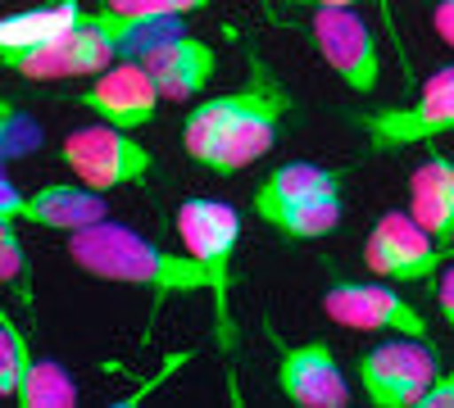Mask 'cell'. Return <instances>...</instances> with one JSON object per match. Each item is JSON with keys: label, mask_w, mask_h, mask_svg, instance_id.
Wrapping results in <instances>:
<instances>
[{"label": "cell", "mask_w": 454, "mask_h": 408, "mask_svg": "<svg viewBox=\"0 0 454 408\" xmlns=\"http://www.w3.org/2000/svg\"><path fill=\"white\" fill-rule=\"evenodd\" d=\"M286 114H291V91L250 50L246 87L227 91V96H209V100L192 104V114L182 119V150L192 164H200L218 177H232L273 150Z\"/></svg>", "instance_id": "1"}, {"label": "cell", "mask_w": 454, "mask_h": 408, "mask_svg": "<svg viewBox=\"0 0 454 408\" xmlns=\"http://www.w3.org/2000/svg\"><path fill=\"white\" fill-rule=\"evenodd\" d=\"M68 258L96 281H123V286H145L160 300H186V295H209V277L200 258L186 250L173 254L123 222H96L87 232L68 236Z\"/></svg>", "instance_id": "2"}, {"label": "cell", "mask_w": 454, "mask_h": 408, "mask_svg": "<svg viewBox=\"0 0 454 408\" xmlns=\"http://www.w3.org/2000/svg\"><path fill=\"white\" fill-rule=\"evenodd\" d=\"M177 236L200 258L209 277V304H214V341L223 354L237 350V322H232V268L241 245V213L223 200H182L177 209Z\"/></svg>", "instance_id": "3"}, {"label": "cell", "mask_w": 454, "mask_h": 408, "mask_svg": "<svg viewBox=\"0 0 454 408\" xmlns=\"http://www.w3.org/2000/svg\"><path fill=\"white\" fill-rule=\"evenodd\" d=\"M10 73L32 82H59V78H100L109 64H119V32H114V14L82 10V19L73 23L64 36L46 46H27V50H5L0 55Z\"/></svg>", "instance_id": "4"}, {"label": "cell", "mask_w": 454, "mask_h": 408, "mask_svg": "<svg viewBox=\"0 0 454 408\" xmlns=\"http://www.w3.org/2000/svg\"><path fill=\"white\" fill-rule=\"evenodd\" d=\"M355 127L368 136V150L377 155H400L436 136H450L454 132V64L436 68L413 100L355 114Z\"/></svg>", "instance_id": "5"}, {"label": "cell", "mask_w": 454, "mask_h": 408, "mask_svg": "<svg viewBox=\"0 0 454 408\" xmlns=\"http://www.w3.org/2000/svg\"><path fill=\"white\" fill-rule=\"evenodd\" d=\"M59 164L91 191H119V187H141L155 168V155L114 123H91L59 141Z\"/></svg>", "instance_id": "6"}, {"label": "cell", "mask_w": 454, "mask_h": 408, "mask_svg": "<svg viewBox=\"0 0 454 408\" xmlns=\"http://www.w3.org/2000/svg\"><path fill=\"white\" fill-rule=\"evenodd\" d=\"M450 250L423 227L409 209H387L372 222V232L364 241V264L372 277L387 281H436V273L445 268Z\"/></svg>", "instance_id": "7"}, {"label": "cell", "mask_w": 454, "mask_h": 408, "mask_svg": "<svg viewBox=\"0 0 454 408\" xmlns=\"http://www.w3.org/2000/svg\"><path fill=\"white\" fill-rule=\"evenodd\" d=\"M441 377V358L427 341L395 336L359 354V386L377 408H419L423 390Z\"/></svg>", "instance_id": "8"}, {"label": "cell", "mask_w": 454, "mask_h": 408, "mask_svg": "<svg viewBox=\"0 0 454 408\" xmlns=\"http://www.w3.org/2000/svg\"><path fill=\"white\" fill-rule=\"evenodd\" d=\"M323 313L336 327L350 331H377V336H413L427 341V318L419 313V304H409L395 290V281L377 277V281H332L323 295Z\"/></svg>", "instance_id": "9"}, {"label": "cell", "mask_w": 454, "mask_h": 408, "mask_svg": "<svg viewBox=\"0 0 454 408\" xmlns=\"http://www.w3.org/2000/svg\"><path fill=\"white\" fill-rule=\"evenodd\" d=\"M309 32H314L318 55L332 64V73L350 91L368 96L377 87V78H382V50H377V36L355 5L350 10H314Z\"/></svg>", "instance_id": "10"}, {"label": "cell", "mask_w": 454, "mask_h": 408, "mask_svg": "<svg viewBox=\"0 0 454 408\" xmlns=\"http://www.w3.org/2000/svg\"><path fill=\"white\" fill-rule=\"evenodd\" d=\"M0 218H19V222H36L46 232H87L96 222L109 218V204H105V191H91V187H36L27 196H19V187L10 177H0Z\"/></svg>", "instance_id": "11"}, {"label": "cell", "mask_w": 454, "mask_h": 408, "mask_svg": "<svg viewBox=\"0 0 454 408\" xmlns=\"http://www.w3.org/2000/svg\"><path fill=\"white\" fill-rule=\"evenodd\" d=\"M278 341V331H269ZM278 390L300 404V408H346L350 404V381L336 363V350L327 341H305V345H286L278 341Z\"/></svg>", "instance_id": "12"}, {"label": "cell", "mask_w": 454, "mask_h": 408, "mask_svg": "<svg viewBox=\"0 0 454 408\" xmlns=\"http://www.w3.org/2000/svg\"><path fill=\"white\" fill-rule=\"evenodd\" d=\"M160 100H164V96H160L155 78L145 73L141 59L109 64L87 91H78V104H82V109H91L100 123L128 127V132H141L145 123H155Z\"/></svg>", "instance_id": "13"}, {"label": "cell", "mask_w": 454, "mask_h": 408, "mask_svg": "<svg viewBox=\"0 0 454 408\" xmlns=\"http://www.w3.org/2000/svg\"><path fill=\"white\" fill-rule=\"evenodd\" d=\"M145 73L155 78L160 96L164 100H196L214 78H218V50L209 42H200V36L192 32H182L173 36V42H164L160 50H150L145 59Z\"/></svg>", "instance_id": "14"}, {"label": "cell", "mask_w": 454, "mask_h": 408, "mask_svg": "<svg viewBox=\"0 0 454 408\" xmlns=\"http://www.w3.org/2000/svg\"><path fill=\"white\" fill-rule=\"evenodd\" d=\"M409 213L445 245L454 236V159L427 155L409 173Z\"/></svg>", "instance_id": "15"}, {"label": "cell", "mask_w": 454, "mask_h": 408, "mask_svg": "<svg viewBox=\"0 0 454 408\" xmlns=\"http://www.w3.org/2000/svg\"><path fill=\"white\" fill-rule=\"evenodd\" d=\"M318 191H346V173L323 168V164H305V159H295V164L273 168L269 177L259 181L254 196H250V209H254V218L263 222L269 213L286 209L291 200H305V196H318Z\"/></svg>", "instance_id": "16"}, {"label": "cell", "mask_w": 454, "mask_h": 408, "mask_svg": "<svg viewBox=\"0 0 454 408\" xmlns=\"http://www.w3.org/2000/svg\"><path fill=\"white\" fill-rule=\"evenodd\" d=\"M340 209H346V191H318L305 200H291L286 209L269 213L263 222L286 241H323L340 227Z\"/></svg>", "instance_id": "17"}, {"label": "cell", "mask_w": 454, "mask_h": 408, "mask_svg": "<svg viewBox=\"0 0 454 408\" xmlns=\"http://www.w3.org/2000/svg\"><path fill=\"white\" fill-rule=\"evenodd\" d=\"M78 19H82L78 0H51V5H42V10L5 14L0 19V55L5 50H27V46H46V42H55V36H64Z\"/></svg>", "instance_id": "18"}, {"label": "cell", "mask_w": 454, "mask_h": 408, "mask_svg": "<svg viewBox=\"0 0 454 408\" xmlns=\"http://www.w3.org/2000/svg\"><path fill=\"white\" fill-rule=\"evenodd\" d=\"M19 404L23 408H73L78 404V386H73V377L64 373V363L36 354L32 358V373L19 390Z\"/></svg>", "instance_id": "19"}, {"label": "cell", "mask_w": 454, "mask_h": 408, "mask_svg": "<svg viewBox=\"0 0 454 408\" xmlns=\"http://www.w3.org/2000/svg\"><path fill=\"white\" fill-rule=\"evenodd\" d=\"M32 345H27V336L19 331V322H14V313L5 309L0 313V399H19V390H23V381H27V373H32Z\"/></svg>", "instance_id": "20"}, {"label": "cell", "mask_w": 454, "mask_h": 408, "mask_svg": "<svg viewBox=\"0 0 454 408\" xmlns=\"http://www.w3.org/2000/svg\"><path fill=\"white\" fill-rule=\"evenodd\" d=\"M23 273H27V258L19 241V218H0V277H5V286H14Z\"/></svg>", "instance_id": "21"}, {"label": "cell", "mask_w": 454, "mask_h": 408, "mask_svg": "<svg viewBox=\"0 0 454 408\" xmlns=\"http://www.w3.org/2000/svg\"><path fill=\"white\" fill-rule=\"evenodd\" d=\"M100 5L119 10V14H196L214 0H100Z\"/></svg>", "instance_id": "22"}, {"label": "cell", "mask_w": 454, "mask_h": 408, "mask_svg": "<svg viewBox=\"0 0 454 408\" xmlns=\"http://www.w3.org/2000/svg\"><path fill=\"white\" fill-rule=\"evenodd\" d=\"M419 408H454V367H450V373H441V377L423 390Z\"/></svg>", "instance_id": "23"}, {"label": "cell", "mask_w": 454, "mask_h": 408, "mask_svg": "<svg viewBox=\"0 0 454 408\" xmlns=\"http://www.w3.org/2000/svg\"><path fill=\"white\" fill-rule=\"evenodd\" d=\"M432 295H436V309H441V318H445V322H450V331H454V264L436 273Z\"/></svg>", "instance_id": "24"}, {"label": "cell", "mask_w": 454, "mask_h": 408, "mask_svg": "<svg viewBox=\"0 0 454 408\" xmlns=\"http://www.w3.org/2000/svg\"><path fill=\"white\" fill-rule=\"evenodd\" d=\"M432 32L454 50V0H436V10H432Z\"/></svg>", "instance_id": "25"}, {"label": "cell", "mask_w": 454, "mask_h": 408, "mask_svg": "<svg viewBox=\"0 0 454 408\" xmlns=\"http://www.w3.org/2000/svg\"><path fill=\"white\" fill-rule=\"evenodd\" d=\"M445 250H450V258H454V236H450V241H445Z\"/></svg>", "instance_id": "26"}, {"label": "cell", "mask_w": 454, "mask_h": 408, "mask_svg": "<svg viewBox=\"0 0 454 408\" xmlns=\"http://www.w3.org/2000/svg\"><path fill=\"white\" fill-rule=\"evenodd\" d=\"M263 5H278V0H263Z\"/></svg>", "instance_id": "27"}, {"label": "cell", "mask_w": 454, "mask_h": 408, "mask_svg": "<svg viewBox=\"0 0 454 408\" xmlns=\"http://www.w3.org/2000/svg\"><path fill=\"white\" fill-rule=\"evenodd\" d=\"M309 5H314V0H309Z\"/></svg>", "instance_id": "28"}]
</instances>
